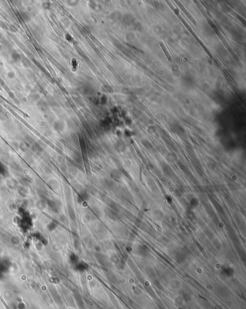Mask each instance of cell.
Listing matches in <instances>:
<instances>
[{"label": "cell", "mask_w": 246, "mask_h": 309, "mask_svg": "<svg viewBox=\"0 0 246 309\" xmlns=\"http://www.w3.org/2000/svg\"><path fill=\"white\" fill-rule=\"evenodd\" d=\"M161 44H162V43H161ZM162 48H163V49H164V52H165V51H166V49H164V46H163V45H162ZM167 58H168V59H169V60H170H170H171V59H170V57H169V55H168V54H167Z\"/></svg>", "instance_id": "obj_1"}]
</instances>
